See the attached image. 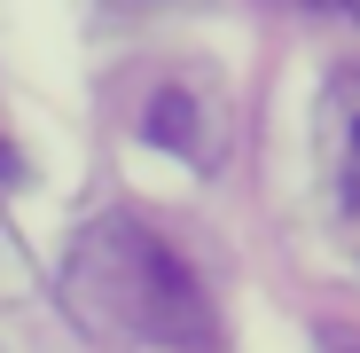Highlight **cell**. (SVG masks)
I'll use <instances>...</instances> for the list:
<instances>
[{
    "instance_id": "6da1fadb",
    "label": "cell",
    "mask_w": 360,
    "mask_h": 353,
    "mask_svg": "<svg viewBox=\"0 0 360 353\" xmlns=\"http://www.w3.org/2000/svg\"><path fill=\"white\" fill-rule=\"evenodd\" d=\"M63 306L102 345H188L204 337V290L165 235L102 212L63 252Z\"/></svg>"
},
{
    "instance_id": "7a4b0ae2",
    "label": "cell",
    "mask_w": 360,
    "mask_h": 353,
    "mask_svg": "<svg viewBox=\"0 0 360 353\" xmlns=\"http://www.w3.org/2000/svg\"><path fill=\"white\" fill-rule=\"evenodd\" d=\"M149 142H165L172 157H196V142H204V126H196V102L180 94V87H165V94L149 102Z\"/></svg>"
},
{
    "instance_id": "3957f363",
    "label": "cell",
    "mask_w": 360,
    "mask_h": 353,
    "mask_svg": "<svg viewBox=\"0 0 360 353\" xmlns=\"http://www.w3.org/2000/svg\"><path fill=\"white\" fill-rule=\"evenodd\" d=\"M345 212H352V235H360V134H352V157H345Z\"/></svg>"
},
{
    "instance_id": "277c9868",
    "label": "cell",
    "mask_w": 360,
    "mask_h": 353,
    "mask_svg": "<svg viewBox=\"0 0 360 353\" xmlns=\"http://www.w3.org/2000/svg\"><path fill=\"white\" fill-rule=\"evenodd\" d=\"M0 181H16V149H0Z\"/></svg>"
},
{
    "instance_id": "5b68a950",
    "label": "cell",
    "mask_w": 360,
    "mask_h": 353,
    "mask_svg": "<svg viewBox=\"0 0 360 353\" xmlns=\"http://www.w3.org/2000/svg\"><path fill=\"white\" fill-rule=\"evenodd\" d=\"M337 8H352V16H360V0H337Z\"/></svg>"
}]
</instances>
